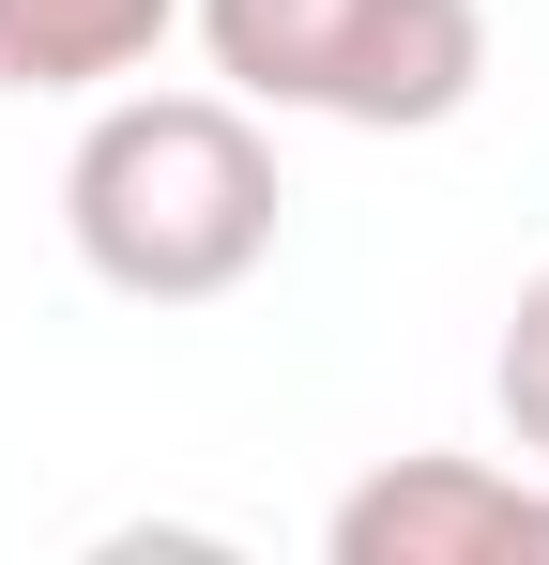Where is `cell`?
I'll return each mask as SVG.
<instances>
[{
    "label": "cell",
    "mask_w": 549,
    "mask_h": 565,
    "mask_svg": "<svg viewBox=\"0 0 549 565\" xmlns=\"http://www.w3.org/2000/svg\"><path fill=\"white\" fill-rule=\"evenodd\" d=\"M274 138L260 107L229 93H92L77 153H62V245H77L92 290H122V306H229V290L274 260Z\"/></svg>",
    "instance_id": "obj_1"
},
{
    "label": "cell",
    "mask_w": 549,
    "mask_h": 565,
    "mask_svg": "<svg viewBox=\"0 0 549 565\" xmlns=\"http://www.w3.org/2000/svg\"><path fill=\"white\" fill-rule=\"evenodd\" d=\"M214 77L274 122L428 138L488 93V0H183Z\"/></svg>",
    "instance_id": "obj_2"
},
{
    "label": "cell",
    "mask_w": 549,
    "mask_h": 565,
    "mask_svg": "<svg viewBox=\"0 0 549 565\" xmlns=\"http://www.w3.org/2000/svg\"><path fill=\"white\" fill-rule=\"evenodd\" d=\"M488 413H504V444H519V459H549V260L519 276L504 337H488Z\"/></svg>",
    "instance_id": "obj_5"
},
{
    "label": "cell",
    "mask_w": 549,
    "mask_h": 565,
    "mask_svg": "<svg viewBox=\"0 0 549 565\" xmlns=\"http://www.w3.org/2000/svg\"><path fill=\"white\" fill-rule=\"evenodd\" d=\"M169 31H183V0H0V93L92 107L122 77H153Z\"/></svg>",
    "instance_id": "obj_4"
},
{
    "label": "cell",
    "mask_w": 549,
    "mask_h": 565,
    "mask_svg": "<svg viewBox=\"0 0 549 565\" xmlns=\"http://www.w3.org/2000/svg\"><path fill=\"white\" fill-rule=\"evenodd\" d=\"M336 565H549V459H488V444H412L336 489L321 520Z\"/></svg>",
    "instance_id": "obj_3"
}]
</instances>
